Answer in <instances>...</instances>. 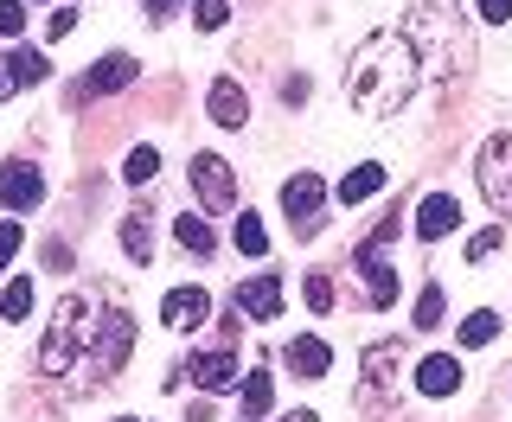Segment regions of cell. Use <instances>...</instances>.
Returning a JSON list of instances; mask_svg holds the SVG:
<instances>
[{
    "label": "cell",
    "instance_id": "5bb4252c",
    "mask_svg": "<svg viewBox=\"0 0 512 422\" xmlns=\"http://www.w3.org/2000/svg\"><path fill=\"white\" fill-rule=\"evenodd\" d=\"M237 314L244 320H276L282 314V282L276 275H244V282H237Z\"/></svg>",
    "mask_w": 512,
    "mask_h": 422
},
{
    "label": "cell",
    "instance_id": "4dcf8cb0",
    "mask_svg": "<svg viewBox=\"0 0 512 422\" xmlns=\"http://www.w3.org/2000/svg\"><path fill=\"white\" fill-rule=\"evenodd\" d=\"M500 243H506V224H487V231H480V237L468 243V263H487V256L500 250Z\"/></svg>",
    "mask_w": 512,
    "mask_h": 422
},
{
    "label": "cell",
    "instance_id": "484cf974",
    "mask_svg": "<svg viewBox=\"0 0 512 422\" xmlns=\"http://www.w3.org/2000/svg\"><path fill=\"white\" fill-rule=\"evenodd\" d=\"M26 314H32V282L13 275V282L0 288V320H26Z\"/></svg>",
    "mask_w": 512,
    "mask_h": 422
},
{
    "label": "cell",
    "instance_id": "8d00e7d4",
    "mask_svg": "<svg viewBox=\"0 0 512 422\" xmlns=\"http://www.w3.org/2000/svg\"><path fill=\"white\" fill-rule=\"evenodd\" d=\"M282 422H320V416H314V410H288Z\"/></svg>",
    "mask_w": 512,
    "mask_h": 422
},
{
    "label": "cell",
    "instance_id": "8992f818",
    "mask_svg": "<svg viewBox=\"0 0 512 422\" xmlns=\"http://www.w3.org/2000/svg\"><path fill=\"white\" fill-rule=\"evenodd\" d=\"M397 365H404V339H378V346H365L359 359V378H365V403H391L397 397Z\"/></svg>",
    "mask_w": 512,
    "mask_h": 422
},
{
    "label": "cell",
    "instance_id": "7a4b0ae2",
    "mask_svg": "<svg viewBox=\"0 0 512 422\" xmlns=\"http://www.w3.org/2000/svg\"><path fill=\"white\" fill-rule=\"evenodd\" d=\"M96 301L90 295H64L52 307V333L39 346V371L64 384V397L96 391Z\"/></svg>",
    "mask_w": 512,
    "mask_h": 422
},
{
    "label": "cell",
    "instance_id": "9a60e30c",
    "mask_svg": "<svg viewBox=\"0 0 512 422\" xmlns=\"http://www.w3.org/2000/svg\"><path fill=\"white\" fill-rule=\"evenodd\" d=\"M455 224H461V199H455V192H429V199L416 205V237H423V243H442Z\"/></svg>",
    "mask_w": 512,
    "mask_h": 422
},
{
    "label": "cell",
    "instance_id": "44dd1931",
    "mask_svg": "<svg viewBox=\"0 0 512 422\" xmlns=\"http://www.w3.org/2000/svg\"><path fill=\"white\" fill-rule=\"evenodd\" d=\"M122 250L135 256V263H154V218L148 211H128L122 218Z\"/></svg>",
    "mask_w": 512,
    "mask_h": 422
},
{
    "label": "cell",
    "instance_id": "f1b7e54d",
    "mask_svg": "<svg viewBox=\"0 0 512 422\" xmlns=\"http://www.w3.org/2000/svg\"><path fill=\"white\" fill-rule=\"evenodd\" d=\"M224 20H231V0H192V26L199 32H218Z\"/></svg>",
    "mask_w": 512,
    "mask_h": 422
},
{
    "label": "cell",
    "instance_id": "9c48e42d",
    "mask_svg": "<svg viewBox=\"0 0 512 422\" xmlns=\"http://www.w3.org/2000/svg\"><path fill=\"white\" fill-rule=\"evenodd\" d=\"M320 205H327L320 173H295V180L282 186V211L295 218V237H314V231H320Z\"/></svg>",
    "mask_w": 512,
    "mask_h": 422
},
{
    "label": "cell",
    "instance_id": "d4e9b609",
    "mask_svg": "<svg viewBox=\"0 0 512 422\" xmlns=\"http://www.w3.org/2000/svg\"><path fill=\"white\" fill-rule=\"evenodd\" d=\"M154 173H160V148H148V141H141V148L122 160V180H128V186H148Z\"/></svg>",
    "mask_w": 512,
    "mask_h": 422
},
{
    "label": "cell",
    "instance_id": "e575fe53",
    "mask_svg": "<svg viewBox=\"0 0 512 422\" xmlns=\"http://www.w3.org/2000/svg\"><path fill=\"white\" fill-rule=\"evenodd\" d=\"M71 26H77V13H71V7H52V20H45V39H64Z\"/></svg>",
    "mask_w": 512,
    "mask_h": 422
},
{
    "label": "cell",
    "instance_id": "cb8c5ba5",
    "mask_svg": "<svg viewBox=\"0 0 512 422\" xmlns=\"http://www.w3.org/2000/svg\"><path fill=\"white\" fill-rule=\"evenodd\" d=\"M493 339H500V314H493V307H480V314L461 320V346H493Z\"/></svg>",
    "mask_w": 512,
    "mask_h": 422
},
{
    "label": "cell",
    "instance_id": "6da1fadb",
    "mask_svg": "<svg viewBox=\"0 0 512 422\" xmlns=\"http://www.w3.org/2000/svg\"><path fill=\"white\" fill-rule=\"evenodd\" d=\"M416 84H423V64H416L404 32H372L346 64V103L359 109V116H372V122L404 116Z\"/></svg>",
    "mask_w": 512,
    "mask_h": 422
},
{
    "label": "cell",
    "instance_id": "4316f807",
    "mask_svg": "<svg viewBox=\"0 0 512 422\" xmlns=\"http://www.w3.org/2000/svg\"><path fill=\"white\" fill-rule=\"evenodd\" d=\"M237 250H244V256H269V231H263V218H256V211L237 218Z\"/></svg>",
    "mask_w": 512,
    "mask_h": 422
},
{
    "label": "cell",
    "instance_id": "3957f363",
    "mask_svg": "<svg viewBox=\"0 0 512 422\" xmlns=\"http://www.w3.org/2000/svg\"><path fill=\"white\" fill-rule=\"evenodd\" d=\"M404 39H410L416 64H423V77H436V84H455V77L474 64V45H468V26H461L455 0H423V7L410 13Z\"/></svg>",
    "mask_w": 512,
    "mask_h": 422
},
{
    "label": "cell",
    "instance_id": "2e32d148",
    "mask_svg": "<svg viewBox=\"0 0 512 422\" xmlns=\"http://www.w3.org/2000/svg\"><path fill=\"white\" fill-rule=\"evenodd\" d=\"M282 365L288 371H295V378H327V371H333V352H327V339H308V333H301V339H288V352H282Z\"/></svg>",
    "mask_w": 512,
    "mask_h": 422
},
{
    "label": "cell",
    "instance_id": "7c38bea8",
    "mask_svg": "<svg viewBox=\"0 0 512 422\" xmlns=\"http://www.w3.org/2000/svg\"><path fill=\"white\" fill-rule=\"evenodd\" d=\"M45 199V173L32 167V160H7V167H0V205L7 211H32Z\"/></svg>",
    "mask_w": 512,
    "mask_h": 422
},
{
    "label": "cell",
    "instance_id": "7402d4cb",
    "mask_svg": "<svg viewBox=\"0 0 512 422\" xmlns=\"http://www.w3.org/2000/svg\"><path fill=\"white\" fill-rule=\"evenodd\" d=\"M173 237H180V250H192V256H212V250H218L212 224H205L199 211H186V218H173Z\"/></svg>",
    "mask_w": 512,
    "mask_h": 422
},
{
    "label": "cell",
    "instance_id": "ac0fdd59",
    "mask_svg": "<svg viewBox=\"0 0 512 422\" xmlns=\"http://www.w3.org/2000/svg\"><path fill=\"white\" fill-rule=\"evenodd\" d=\"M141 77V64L128 58V52H109V58H96L90 64V77H84V90H128Z\"/></svg>",
    "mask_w": 512,
    "mask_h": 422
},
{
    "label": "cell",
    "instance_id": "8fae6325",
    "mask_svg": "<svg viewBox=\"0 0 512 422\" xmlns=\"http://www.w3.org/2000/svg\"><path fill=\"white\" fill-rule=\"evenodd\" d=\"M352 263H359V275H365V307H391L404 288H397V269L384 263V250H372V243H359L352 250Z\"/></svg>",
    "mask_w": 512,
    "mask_h": 422
},
{
    "label": "cell",
    "instance_id": "ba28073f",
    "mask_svg": "<svg viewBox=\"0 0 512 422\" xmlns=\"http://www.w3.org/2000/svg\"><path fill=\"white\" fill-rule=\"evenodd\" d=\"M192 192H199L205 211H231V205H237V173H231V160L192 154Z\"/></svg>",
    "mask_w": 512,
    "mask_h": 422
},
{
    "label": "cell",
    "instance_id": "30bf717a",
    "mask_svg": "<svg viewBox=\"0 0 512 422\" xmlns=\"http://www.w3.org/2000/svg\"><path fill=\"white\" fill-rule=\"evenodd\" d=\"M160 320H167L173 333H192V327H205V320H212V295H205L199 282H186V288H167V301H160Z\"/></svg>",
    "mask_w": 512,
    "mask_h": 422
},
{
    "label": "cell",
    "instance_id": "603a6c76",
    "mask_svg": "<svg viewBox=\"0 0 512 422\" xmlns=\"http://www.w3.org/2000/svg\"><path fill=\"white\" fill-rule=\"evenodd\" d=\"M442 314H448V295H442V288H436V282H429V288H423V295H416V314H410V333H436V327H442Z\"/></svg>",
    "mask_w": 512,
    "mask_h": 422
},
{
    "label": "cell",
    "instance_id": "4fadbf2b",
    "mask_svg": "<svg viewBox=\"0 0 512 422\" xmlns=\"http://www.w3.org/2000/svg\"><path fill=\"white\" fill-rule=\"evenodd\" d=\"M205 116H212L218 128H244L250 122V96L237 77H212V90H205Z\"/></svg>",
    "mask_w": 512,
    "mask_h": 422
},
{
    "label": "cell",
    "instance_id": "836d02e7",
    "mask_svg": "<svg viewBox=\"0 0 512 422\" xmlns=\"http://www.w3.org/2000/svg\"><path fill=\"white\" fill-rule=\"evenodd\" d=\"M474 7H480V20H487V26H506L512 20V0H474Z\"/></svg>",
    "mask_w": 512,
    "mask_h": 422
},
{
    "label": "cell",
    "instance_id": "ffe728a7",
    "mask_svg": "<svg viewBox=\"0 0 512 422\" xmlns=\"http://www.w3.org/2000/svg\"><path fill=\"white\" fill-rule=\"evenodd\" d=\"M378 192H384V167L365 160V167H352L340 180V205H365V199H378Z\"/></svg>",
    "mask_w": 512,
    "mask_h": 422
},
{
    "label": "cell",
    "instance_id": "d6a6232c",
    "mask_svg": "<svg viewBox=\"0 0 512 422\" xmlns=\"http://www.w3.org/2000/svg\"><path fill=\"white\" fill-rule=\"evenodd\" d=\"M20 237H26V231H20V224H0V269H7V263H13V256H20Z\"/></svg>",
    "mask_w": 512,
    "mask_h": 422
},
{
    "label": "cell",
    "instance_id": "f35d334b",
    "mask_svg": "<svg viewBox=\"0 0 512 422\" xmlns=\"http://www.w3.org/2000/svg\"><path fill=\"white\" fill-rule=\"evenodd\" d=\"M122 422H135V416H122Z\"/></svg>",
    "mask_w": 512,
    "mask_h": 422
},
{
    "label": "cell",
    "instance_id": "52a82bcc",
    "mask_svg": "<svg viewBox=\"0 0 512 422\" xmlns=\"http://www.w3.org/2000/svg\"><path fill=\"white\" fill-rule=\"evenodd\" d=\"M237 378H244V359H237V339H218L212 352H199V359L186 365V384H199L205 397H212V391H231Z\"/></svg>",
    "mask_w": 512,
    "mask_h": 422
},
{
    "label": "cell",
    "instance_id": "f546056e",
    "mask_svg": "<svg viewBox=\"0 0 512 422\" xmlns=\"http://www.w3.org/2000/svg\"><path fill=\"white\" fill-rule=\"evenodd\" d=\"M301 301H308L314 314H327V307H333V282H327V275H301Z\"/></svg>",
    "mask_w": 512,
    "mask_h": 422
},
{
    "label": "cell",
    "instance_id": "1f68e13d",
    "mask_svg": "<svg viewBox=\"0 0 512 422\" xmlns=\"http://www.w3.org/2000/svg\"><path fill=\"white\" fill-rule=\"evenodd\" d=\"M20 26H26V7L20 0H0V39H13Z\"/></svg>",
    "mask_w": 512,
    "mask_h": 422
},
{
    "label": "cell",
    "instance_id": "d590c367",
    "mask_svg": "<svg viewBox=\"0 0 512 422\" xmlns=\"http://www.w3.org/2000/svg\"><path fill=\"white\" fill-rule=\"evenodd\" d=\"M13 90H20V84H13V71H7V64H0V96H13Z\"/></svg>",
    "mask_w": 512,
    "mask_h": 422
},
{
    "label": "cell",
    "instance_id": "e0dca14e",
    "mask_svg": "<svg viewBox=\"0 0 512 422\" xmlns=\"http://www.w3.org/2000/svg\"><path fill=\"white\" fill-rule=\"evenodd\" d=\"M461 378H468V371H461V359H448V352H436V359L416 365V391H423V397H455Z\"/></svg>",
    "mask_w": 512,
    "mask_h": 422
},
{
    "label": "cell",
    "instance_id": "5b68a950",
    "mask_svg": "<svg viewBox=\"0 0 512 422\" xmlns=\"http://www.w3.org/2000/svg\"><path fill=\"white\" fill-rule=\"evenodd\" d=\"M128 346H135V320L122 307H109L96 320V384H116V371L128 365Z\"/></svg>",
    "mask_w": 512,
    "mask_h": 422
},
{
    "label": "cell",
    "instance_id": "83f0119b",
    "mask_svg": "<svg viewBox=\"0 0 512 422\" xmlns=\"http://www.w3.org/2000/svg\"><path fill=\"white\" fill-rule=\"evenodd\" d=\"M7 71H13V84H39V77H52V64H45V52H13Z\"/></svg>",
    "mask_w": 512,
    "mask_h": 422
},
{
    "label": "cell",
    "instance_id": "74e56055",
    "mask_svg": "<svg viewBox=\"0 0 512 422\" xmlns=\"http://www.w3.org/2000/svg\"><path fill=\"white\" fill-rule=\"evenodd\" d=\"M141 7H148V13H154V20H160V13H167V7H173V0H141Z\"/></svg>",
    "mask_w": 512,
    "mask_h": 422
},
{
    "label": "cell",
    "instance_id": "277c9868",
    "mask_svg": "<svg viewBox=\"0 0 512 422\" xmlns=\"http://www.w3.org/2000/svg\"><path fill=\"white\" fill-rule=\"evenodd\" d=\"M474 173H480L487 205L500 211V218H512V135H487V148H480Z\"/></svg>",
    "mask_w": 512,
    "mask_h": 422
},
{
    "label": "cell",
    "instance_id": "d6986e66",
    "mask_svg": "<svg viewBox=\"0 0 512 422\" xmlns=\"http://www.w3.org/2000/svg\"><path fill=\"white\" fill-rule=\"evenodd\" d=\"M237 397H244V416L250 422H263L269 410H276V378H263V365H256V371L237 378Z\"/></svg>",
    "mask_w": 512,
    "mask_h": 422
}]
</instances>
